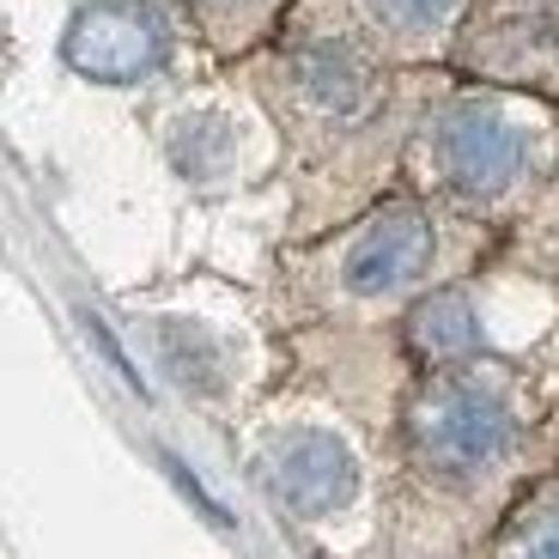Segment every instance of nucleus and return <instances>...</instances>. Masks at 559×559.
<instances>
[{
	"label": "nucleus",
	"mask_w": 559,
	"mask_h": 559,
	"mask_svg": "<svg viewBox=\"0 0 559 559\" xmlns=\"http://www.w3.org/2000/svg\"><path fill=\"white\" fill-rule=\"evenodd\" d=\"M414 444L444 475H475L511 444V414L492 390H475L462 378H438L414 402Z\"/></svg>",
	"instance_id": "1"
},
{
	"label": "nucleus",
	"mask_w": 559,
	"mask_h": 559,
	"mask_svg": "<svg viewBox=\"0 0 559 559\" xmlns=\"http://www.w3.org/2000/svg\"><path fill=\"white\" fill-rule=\"evenodd\" d=\"M165 56V19L146 0H98L68 31V61L92 80H140Z\"/></svg>",
	"instance_id": "2"
},
{
	"label": "nucleus",
	"mask_w": 559,
	"mask_h": 559,
	"mask_svg": "<svg viewBox=\"0 0 559 559\" xmlns=\"http://www.w3.org/2000/svg\"><path fill=\"white\" fill-rule=\"evenodd\" d=\"M438 170L462 195H499L504 182L523 170V134L504 116L462 104L438 122Z\"/></svg>",
	"instance_id": "3"
},
{
	"label": "nucleus",
	"mask_w": 559,
	"mask_h": 559,
	"mask_svg": "<svg viewBox=\"0 0 559 559\" xmlns=\"http://www.w3.org/2000/svg\"><path fill=\"white\" fill-rule=\"evenodd\" d=\"M432 262V225L414 207H390L383 219H371L359 231V243L347 250V286L359 298L402 293L419 267Z\"/></svg>",
	"instance_id": "4"
},
{
	"label": "nucleus",
	"mask_w": 559,
	"mask_h": 559,
	"mask_svg": "<svg viewBox=\"0 0 559 559\" xmlns=\"http://www.w3.org/2000/svg\"><path fill=\"white\" fill-rule=\"evenodd\" d=\"M267 475H274L280 504H293L298 518H322V511H335L353 492V456L329 432H298L274 450Z\"/></svg>",
	"instance_id": "5"
},
{
	"label": "nucleus",
	"mask_w": 559,
	"mask_h": 559,
	"mask_svg": "<svg viewBox=\"0 0 559 559\" xmlns=\"http://www.w3.org/2000/svg\"><path fill=\"white\" fill-rule=\"evenodd\" d=\"M407 341H414L419 359L450 365V359H468V353L480 347V322H475V310H468L462 293H438V298H426V305L414 310Z\"/></svg>",
	"instance_id": "6"
},
{
	"label": "nucleus",
	"mask_w": 559,
	"mask_h": 559,
	"mask_svg": "<svg viewBox=\"0 0 559 559\" xmlns=\"http://www.w3.org/2000/svg\"><path fill=\"white\" fill-rule=\"evenodd\" d=\"M298 80H305V92L310 98H322V110H335V116H347L353 104L365 98V61L353 56L347 43H317V49H305L298 56Z\"/></svg>",
	"instance_id": "7"
},
{
	"label": "nucleus",
	"mask_w": 559,
	"mask_h": 559,
	"mask_svg": "<svg viewBox=\"0 0 559 559\" xmlns=\"http://www.w3.org/2000/svg\"><path fill=\"white\" fill-rule=\"evenodd\" d=\"M378 25H390L395 37H426L438 31L450 13H456V0H365Z\"/></svg>",
	"instance_id": "8"
},
{
	"label": "nucleus",
	"mask_w": 559,
	"mask_h": 559,
	"mask_svg": "<svg viewBox=\"0 0 559 559\" xmlns=\"http://www.w3.org/2000/svg\"><path fill=\"white\" fill-rule=\"evenodd\" d=\"M535 559H559V518L542 530V542H535Z\"/></svg>",
	"instance_id": "9"
},
{
	"label": "nucleus",
	"mask_w": 559,
	"mask_h": 559,
	"mask_svg": "<svg viewBox=\"0 0 559 559\" xmlns=\"http://www.w3.org/2000/svg\"><path fill=\"white\" fill-rule=\"evenodd\" d=\"M189 7H195V13H231L238 0H189Z\"/></svg>",
	"instance_id": "10"
}]
</instances>
